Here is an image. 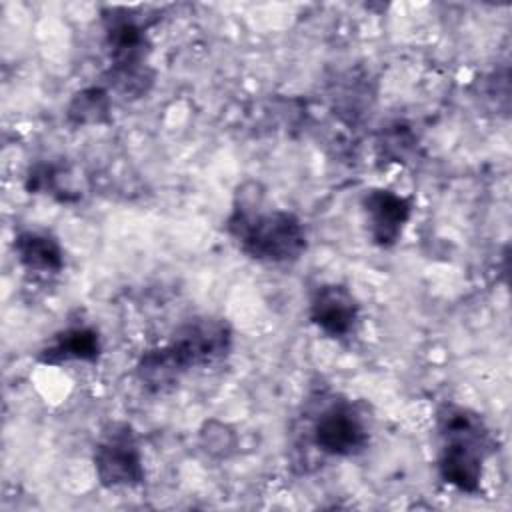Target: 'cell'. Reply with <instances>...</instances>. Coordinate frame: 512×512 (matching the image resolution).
<instances>
[{"instance_id": "obj_8", "label": "cell", "mask_w": 512, "mask_h": 512, "mask_svg": "<svg viewBox=\"0 0 512 512\" xmlns=\"http://www.w3.org/2000/svg\"><path fill=\"white\" fill-rule=\"evenodd\" d=\"M308 320L324 336L344 340L356 332L360 322V302L346 284H318L308 298Z\"/></svg>"}, {"instance_id": "obj_3", "label": "cell", "mask_w": 512, "mask_h": 512, "mask_svg": "<svg viewBox=\"0 0 512 512\" xmlns=\"http://www.w3.org/2000/svg\"><path fill=\"white\" fill-rule=\"evenodd\" d=\"M436 432L440 480L462 494L476 496L482 490L486 460L496 450L486 420L468 406L444 402L436 410Z\"/></svg>"}, {"instance_id": "obj_13", "label": "cell", "mask_w": 512, "mask_h": 512, "mask_svg": "<svg viewBox=\"0 0 512 512\" xmlns=\"http://www.w3.org/2000/svg\"><path fill=\"white\" fill-rule=\"evenodd\" d=\"M378 144L382 148V154L390 162H404L416 150V136L406 126L396 124V126H388L382 132V140Z\"/></svg>"}, {"instance_id": "obj_6", "label": "cell", "mask_w": 512, "mask_h": 512, "mask_svg": "<svg viewBox=\"0 0 512 512\" xmlns=\"http://www.w3.org/2000/svg\"><path fill=\"white\" fill-rule=\"evenodd\" d=\"M92 464L104 488L140 486L146 480V470L134 426L126 420L108 422L94 444Z\"/></svg>"}, {"instance_id": "obj_1", "label": "cell", "mask_w": 512, "mask_h": 512, "mask_svg": "<svg viewBox=\"0 0 512 512\" xmlns=\"http://www.w3.org/2000/svg\"><path fill=\"white\" fill-rule=\"evenodd\" d=\"M234 346L230 322L214 314L184 320L168 342L148 348L134 366V376L152 394L172 390L188 372L210 368L226 360Z\"/></svg>"}, {"instance_id": "obj_9", "label": "cell", "mask_w": 512, "mask_h": 512, "mask_svg": "<svg viewBox=\"0 0 512 512\" xmlns=\"http://www.w3.org/2000/svg\"><path fill=\"white\" fill-rule=\"evenodd\" d=\"M102 356V338L94 326L78 324L58 330L38 352L42 366H64L70 362L96 364Z\"/></svg>"}, {"instance_id": "obj_5", "label": "cell", "mask_w": 512, "mask_h": 512, "mask_svg": "<svg viewBox=\"0 0 512 512\" xmlns=\"http://www.w3.org/2000/svg\"><path fill=\"white\" fill-rule=\"evenodd\" d=\"M304 442L326 458H354L372 438L364 404L334 392H320L304 408Z\"/></svg>"}, {"instance_id": "obj_2", "label": "cell", "mask_w": 512, "mask_h": 512, "mask_svg": "<svg viewBox=\"0 0 512 512\" xmlns=\"http://www.w3.org/2000/svg\"><path fill=\"white\" fill-rule=\"evenodd\" d=\"M224 228L238 250L258 264H294L308 248V234L300 216L286 208L268 206L256 182L238 186Z\"/></svg>"}, {"instance_id": "obj_11", "label": "cell", "mask_w": 512, "mask_h": 512, "mask_svg": "<svg viewBox=\"0 0 512 512\" xmlns=\"http://www.w3.org/2000/svg\"><path fill=\"white\" fill-rule=\"evenodd\" d=\"M30 194H46L62 204L78 202L82 192L74 186L72 172L64 164L38 162L30 166L24 182Z\"/></svg>"}, {"instance_id": "obj_12", "label": "cell", "mask_w": 512, "mask_h": 512, "mask_svg": "<svg viewBox=\"0 0 512 512\" xmlns=\"http://www.w3.org/2000/svg\"><path fill=\"white\" fill-rule=\"evenodd\" d=\"M112 98L106 86L94 84L72 94L66 106V122L70 126H102L112 122Z\"/></svg>"}, {"instance_id": "obj_10", "label": "cell", "mask_w": 512, "mask_h": 512, "mask_svg": "<svg viewBox=\"0 0 512 512\" xmlns=\"http://www.w3.org/2000/svg\"><path fill=\"white\" fill-rule=\"evenodd\" d=\"M14 254L20 266L32 274H60L66 266L64 248L46 230H22L14 236Z\"/></svg>"}, {"instance_id": "obj_4", "label": "cell", "mask_w": 512, "mask_h": 512, "mask_svg": "<svg viewBox=\"0 0 512 512\" xmlns=\"http://www.w3.org/2000/svg\"><path fill=\"white\" fill-rule=\"evenodd\" d=\"M100 22L110 60L104 86L126 100L146 96L156 80V72L148 64L152 44L146 20L132 8L106 6L100 12Z\"/></svg>"}, {"instance_id": "obj_7", "label": "cell", "mask_w": 512, "mask_h": 512, "mask_svg": "<svg viewBox=\"0 0 512 512\" xmlns=\"http://www.w3.org/2000/svg\"><path fill=\"white\" fill-rule=\"evenodd\" d=\"M360 206L368 238L382 250L398 244L414 212V202L410 196L382 186L366 190Z\"/></svg>"}]
</instances>
